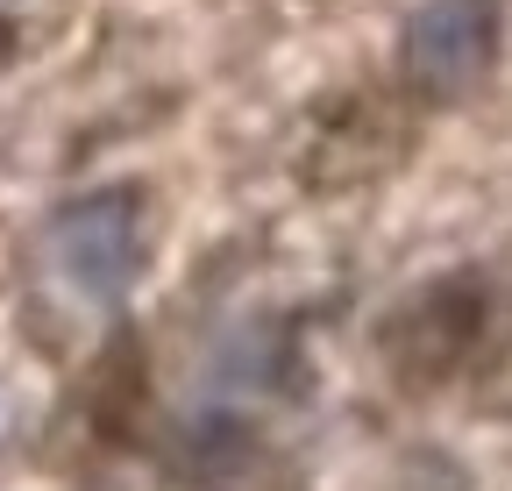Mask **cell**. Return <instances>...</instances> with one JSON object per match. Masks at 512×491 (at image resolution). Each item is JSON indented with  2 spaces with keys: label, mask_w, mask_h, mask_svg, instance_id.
I'll list each match as a JSON object with an SVG mask.
<instances>
[{
  "label": "cell",
  "mask_w": 512,
  "mask_h": 491,
  "mask_svg": "<svg viewBox=\"0 0 512 491\" xmlns=\"http://www.w3.org/2000/svg\"><path fill=\"white\" fill-rule=\"evenodd\" d=\"M143 250V200L128 186H93L43 221V278L86 314L121 306V292L143 271Z\"/></svg>",
  "instance_id": "obj_1"
},
{
  "label": "cell",
  "mask_w": 512,
  "mask_h": 491,
  "mask_svg": "<svg viewBox=\"0 0 512 491\" xmlns=\"http://www.w3.org/2000/svg\"><path fill=\"white\" fill-rule=\"evenodd\" d=\"M505 43V0H420L406 22V72L420 93L456 100L484 86Z\"/></svg>",
  "instance_id": "obj_2"
}]
</instances>
